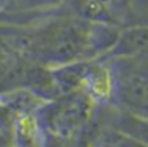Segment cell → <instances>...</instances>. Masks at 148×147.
Listing matches in <instances>:
<instances>
[{
	"label": "cell",
	"mask_w": 148,
	"mask_h": 147,
	"mask_svg": "<svg viewBox=\"0 0 148 147\" xmlns=\"http://www.w3.org/2000/svg\"><path fill=\"white\" fill-rule=\"evenodd\" d=\"M147 49V30L143 26H132L120 30L112 48L107 51L109 57L145 54Z\"/></svg>",
	"instance_id": "277c9868"
},
{
	"label": "cell",
	"mask_w": 148,
	"mask_h": 147,
	"mask_svg": "<svg viewBox=\"0 0 148 147\" xmlns=\"http://www.w3.org/2000/svg\"><path fill=\"white\" fill-rule=\"evenodd\" d=\"M73 2L74 0H0V5L8 11H35L58 5H71Z\"/></svg>",
	"instance_id": "5b68a950"
},
{
	"label": "cell",
	"mask_w": 148,
	"mask_h": 147,
	"mask_svg": "<svg viewBox=\"0 0 148 147\" xmlns=\"http://www.w3.org/2000/svg\"><path fill=\"white\" fill-rule=\"evenodd\" d=\"M109 10H110L112 16L115 17V21L118 22V16L128 13V10L131 8L134 0H101Z\"/></svg>",
	"instance_id": "52a82bcc"
},
{
	"label": "cell",
	"mask_w": 148,
	"mask_h": 147,
	"mask_svg": "<svg viewBox=\"0 0 148 147\" xmlns=\"http://www.w3.org/2000/svg\"><path fill=\"white\" fill-rule=\"evenodd\" d=\"M5 52H6V51H5V49H3L2 46H0V55H3V54H5Z\"/></svg>",
	"instance_id": "9c48e42d"
},
{
	"label": "cell",
	"mask_w": 148,
	"mask_h": 147,
	"mask_svg": "<svg viewBox=\"0 0 148 147\" xmlns=\"http://www.w3.org/2000/svg\"><path fill=\"white\" fill-rule=\"evenodd\" d=\"M120 30L112 24L91 22L79 16L57 17L41 27L5 38L8 52L33 63L54 68L90 60L112 48Z\"/></svg>",
	"instance_id": "6da1fadb"
},
{
	"label": "cell",
	"mask_w": 148,
	"mask_h": 147,
	"mask_svg": "<svg viewBox=\"0 0 148 147\" xmlns=\"http://www.w3.org/2000/svg\"><path fill=\"white\" fill-rule=\"evenodd\" d=\"M10 144H13L11 133H0V147H8Z\"/></svg>",
	"instance_id": "ba28073f"
},
{
	"label": "cell",
	"mask_w": 148,
	"mask_h": 147,
	"mask_svg": "<svg viewBox=\"0 0 148 147\" xmlns=\"http://www.w3.org/2000/svg\"><path fill=\"white\" fill-rule=\"evenodd\" d=\"M96 104L98 101L88 92L77 89L44 100L40 106L35 108L32 117L43 131L63 138H73L87 131L96 111Z\"/></svg>",
	"instance_id": "7a4b0ae2"
},
{
	"label": "cell",
	"mask_w": 148,
	"mask_h": 147,
	"mask_svg": "<svg viewBox=\"0 0 148 147\" xmlns=\"http://www.w3.org/2000/svg\"><path fill=\"white\" fill-rule=\"evenodd\" d=\"M109 98L115 106L145 117L147 115V59L145 54L110 57Z\"/></svg>",
	"instance_id": "3957f363"
},
{
	"label": "cell",
	"mask_w": 148,
	"mask_h": 147,
	"mask_svg": "<svg viewBox=\"0 0 148 147\" xmlns=\"http://www.w3.org/2000/svg\"><path fill=\"white\" fill-rule=\"evenodd\" d=\"M17 117H19V114L14 112L8 104L0 100V133H11L13 135V127H14Z\"/></svg>",
	"instance_id": "8992f818"
},
{
	"label": "cell",
	"mask_w": 148,
	"mask_h": 147,
	"mask_svg": "<svg viewBox=\"0 0 148 147\" xmlns=\"http://www.w3.org/2000/svg\"><path fill=\"white\" fill-rule=\"evenodd\" d=\"M8 147H16V146H14V144H10V146H8Z\"/></svg>",
	"instance_id": "30bf717a"
}]
</instances>
